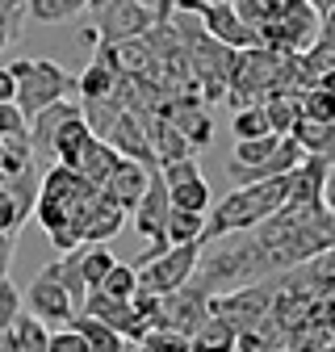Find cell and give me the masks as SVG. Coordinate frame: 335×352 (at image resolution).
Listing matches in <instances>:
<instances>
[{"label": "cell", "mask_w": 335, "mask_h": 352, "mask_svg": "<svg viewBox=\"0 0 335 352\" xmlns=\"http://www.w3.org/2000/svg\"><path fill=\"white\" fill-rule=\"evenodd\" d=\"M101 201V189L89 185L84 176H76L71 168H51L38 185V201H34V214L42 231L51 235V243L59 252H76L84 243V227Z\"/></svg>", "instance_id": "6da1fadb"}, {"label": "cell", "mask_w": 335, "mask_h": 352, "mask_svg": "<svg viewBox=\"0 0 335 352\" xmlns=\"http://www.w3.org/2000/svg\"><path fill=\"white\" fill-rule=\"evenodd\" d=\"M277 277L268 252L260 248L256 231H239V235H222V239H209L201 243V260H197V273H193V289H201L205 298H218L243 285H256Z\"/></svg>", "instance_id": "7a4b0ae2"}, {"label": "cell", "mask_w": 335, "mask_h": 352, "mask_svg": "<svg viewBox=\"0 0 335 352\" xmlns=\"http://www.w3.org/2000/svg\"><path fill=\"white\" fill-rule=\"evenodd\" d=\"M289 201V176H273V181H256V185H239L235 193L218 197L205 214V239H222V235H239V231H256Z\"/></svg>", "instance_id": "3957f363"}, {"label": "cell", "mask_w": 335, "mask_h": 352, "mask_svg": "<svg viewBox=\"0 0 335 352\" xmlns=\"http://www.w3.org/2000/svg\"><path fill=\"white\" fill-rule=\"evenodd\" d=\"M9 72L17 80V109L25 118H38L42 109H51L76 93V76L63 72L55 59H17L9 63Z\"/></svg>", "instance_id": "277c9868"}, {"label": "cell", "mask_w": 335, "mask_h": 352, "mask_svg": "<svg viewBox=\"0 0 335 352\" xmlns=\"http://www.w3.org/2000/svg\"><path fill=\"white\" fill-rule=\"evenodd\" d=\"M197 260H201V243H189V248H163V252H143L135 260V273H139V289L155 294V298H168L193 281L197 273Z\"/></svg>", "instance_id": "5b68a950"}, {"label": "cell", "mask_w": 335, "mask_h": 352, "mask_svg": "<svg viewBox=\"0 0 335 352\" xmlns=\"http://www.w3.org/2000/svg\"><path fill=\"white\" fill-rule=\"evenodd\" d=\"M281 289V277H268V281H256V285H243V289H231L222 298H209V315L227 319L239 336L251 331L268 311H273V298Z\"/></svg>", "instance_id": "8992f818"}, {"label": "cell", "mask_w": 335, "mask_h": 352, "mask_svg": "<svg viewBox=\"0 0 335 352\" xmlns=\"http://www.w3.org/2000/svg\"><path fill=\"white\" fill-rule=\"evenodd\" d=\"M21 306H25V315H34L38 323H47L51 331H55V327H67V323L80 315V306H76L71 294L63 289L55 264H47V269L30 281V289L21 294Z\"/></svg>", "instance_id": "52a82bcc"}, {"label": "cell", "mask_w": 335, "mask_h": 352, "mask_svg": "<svg viewBox=\"0 0 335 352\" xmlns=\"http://www.w3.org/2000/svg\"><path fill=\"white\" fill-rule=\"evenodd\" d=\"M93 34H97V47L101 42H130L143 38L155 25V9L151 5H135V0H93Z\"/></svg>", "instance_id": "ba28073f"}, {"label": "cell", "mask_w": 335, "mask_h": 352, "mask_svg": "<svg viewBox=\"0 0 335 352\" xmlns=\"http://www.w3.org/2000/svg\"><path fill=\"white\" fill-rule=\"evenodd\" d=\"M159 176H163V185H168V197H172V210L209 214L214 193H209L205 176H201V164H197L193 155H189V160H176V164H163Z\"/></svg>", "instance_id": "9c48e42d"}, {"label": "cell", "mask_w": 335, "mask_h": 352, "mask_svg": "<svg viewBox=\"0 0 335 352\" xmlns=\"http://www.w3.org/2000/svg\"><path fill=\"white\" fill-rule=\"evenodd\" d=\"M159 118H168L181 135H185V143L193 147V151H201V147H209V139H214V122H209V113H205V101L197 97V93H185V97H168L159 109H155Z\"/></svg>", "instance_id": "30bf717a"}, {"label": "cell", "mask_w": 335, "mask_h": 352, "mask_svg": "<svg viewBox=\"0 0 335 352\" xmlns=\"http://www.w3.org/2000/svg\"><path fill=\"white\" fill-rule=\"evenodd\" d=\"M205 319H209V298H205L201 289L185 285V289H176V294L159 298V323H155V327L181 331V336H197Z\"/></svg>", "instance_id": "8fae6325"}, {"label": "cell", "mask_w": 335, "mask_h": 352, "mask_svg": "<svg viewBox=\"0 0 335 352\" xmlns=\"http://www.w3.org/2000/svg\"><path fill=\"white\" fill-rule=\"evenodd\" d=\"M168 214H172V197H168V185H163L159 168H155V172H151V185H147V193H143V201L130 210V223H135V231H139L143 239H151L155 248H168V239H163Z\"/></svg>", "instance_id": "7c38bea8"}, {"label": "cell", "mask_w": 335, "mask_h": 352, "mask_svg": "<svg viewBox=\"0 0 335 352\" xmlns=\"http://www.w3.org/2000/svg\"><path fill=\"white\" fill-rule=\"evenodd\" d=\"M201 30L214 42H222L227 51H251V47H260V34L235 13V5H205L201 9Z\"/></svg>", "instance_id": "4fadbf2b"}, {"label": "cell", "mask_w": 335, "mask_h": 352, "mask_svg": "<svg viewBox=\"0 0 335 352\" xmlns=\"http://www.w3.org/2000/svg\"><path fill=\"white\" fill-rule=\"evenodd\" d=\"M97 59L117 76V80H143L151 76L155 67V55L143 38H130V42H101L97 47Z\"/></svg>", "instance_id": "5bb4252c"}, {"label": "cell", "mask_w": 335, "mask_h": 352, "mask_svg": "<svg viewBox=\"0 0 335 352\" xmlns=\"http://www.w3.org/2000/svg\"><path fill=\"white\" fill-rule=\"evenodd\" d=\"M151 172H155V168H143V164H135V160H117L113 176L105 181V197L130 214V210L143 201L147 185H151Z\"/></svg>", "instance_id": "9a60e30c"}, {"label": "cell", "mask_w": 335, "mask_h": 352, "mask_svg": "<svg viewBox=\"0 0 335 352\" xmlns=\"http://www.w3.org/2000/svg\"><path fill=\"white\" fill-rule=\"evenodd\" d=\"M117 151L109 147V143H101L97 135L89 139V143H84V151L76 155V164H71V172L76 176H84V181H89V185H97V189H105V181H109V176H113V168H117Z\"/></svg>", "instance_id": "2e32d148"}, {"label": "cell", "mask_w": 335, "mask_h": 352, "mask_svg": "<svg viewBox=\"0 0 335 352\" xmlns=\"http://www.w3.org/2000/svg\"><path fill=\"white\" fill-rule=\"evenodd\" d=\"M147 139H151V151H155V164H159V168L193 155V147L185 143V135H181V130L168 122V118H159V113L147 118Z\"/></svg>", "instance_id": "e0dca14e"}, {"label": "cell", "mask_w": 335, "mask_h": 352, "mask_svg": "<svg viewBox=\"0 0 335 352\" xmlns=\"http://www.w3.org/2000/svg\"><path fill=\"white\" fill-rule=\"evenodd\" d=\"M235 13L251 25V30H264V25H277L285 17H293L298 9H306V0H231Z\"/></svg>", "instance_id": "ac0fdd59"}, {"label": "cell", "mask_w": 335, "mask_h": 352, "mask_svg": "<svg viewBox=\"0 0 335 352\" xmlns=\"http://www.w3.org/2000/svg\"><path fill=\"white\" fill-rule=\"evenodd\" d=\"M71 118H80L76 101H59L51 109H42L38 118H30V143H34V151H51V139L59 135V126H67Z\"/></svg>", "instance_id": "d6986e66"}, {"label": "cell", "mask_w": 335, "mask_h": 352, "mask_svg": "<svg viewBox=\"0 0 335 352\" xmlns=\"http://www.w3.org/2000/svg\"><path fill=\"white\" fill-rule=\"evenodd\" d=\"M89 139H93V130H89V122H84V109H80V118H71L67 126H59V135L51 139V151H47V155H55L59 168H71L76 155L84 151V143H89Z\"/></svg>", "instance_id": "ffe728a7"}, {"label": "cell", "mask_w": 335, "mask_h": 352, "mask_svg": "<svg viewBox=\"0 0 335 352\" xmlns=\"http://www.w3.org/2000/svg\"><path fill=\"white\" fill-rule=\"evenodd\" d=\"M76 264H80V277H84V285H89V294H97L117 260H113V252L105 243H80L76 248Z\"/></svg>", "instance_id": "44dd1931"}, {"label": "cell", "mask_w": 335, "mask_h": 352, "mask_svg": "<svg viewBox=\"0 0 335 352\" xmlns=\"http://www.w3.org/2000/svg\"><path fill=\"white\" fill-rule=\"evenodd\" d=\"M235 348H239V331L218 315H209L201 331L189 336V352H235Z\"/></svg>", "instance_id": "7402d4cb"}, {"label": "cell", "mask_w": 335, "mask_h": 352, "mask_svg": "<svg viewBox=\"0 0 335 352\" xmlns=\"http://www.w3.org/2000/svg\"><path fill=\"white\" fill-rule=\"evenodd\" d=\"M122 223H126V210L113 206V201L105 197V189H101V201H97V210H93V218H89V227H84V243H105L109 235L122 231Z\"/></svg>", "instance_id": "603a6c76"}, {"label": "cell", "mask_w": 335, "mask_h": 352, "mask_svg": "<svg viewBox=\"0 0 335 352\" xmlns=\"http://www.w3.org/2000/svg\"><path fill=\"white\" fill-rule=\"evenodd\" d=\"M168 248H189L205 239V214H189V210H172L168 214V231H163Z\"/></svg>", "instance_id": "cb8c5ba5"}, {"label": "cell", "mask_w": 335, "mask_h": 352, "mask_svg": "<svg viewBox=\"0 0 335 352\" xmlns=\"http://www.w3.org/2000/svg\"><path fill=\"white\" fill-rule=\"evenodd\" d=\"M264 105V118H268V130L273 135H293L298 130V122H302V109H298V97H289V93H277V97H268V101H260Z\"/></svg>", "instance_id": "d4e9b609"}, {"label": "cell", "mask_w": 335, "mask_h": 352, "mask_svg": "<svg viewBox=\"0 0 335 352\" xmlns=\"http://www.w3.org/2000/svg\"><path fill=\"white\" fill-rule=\"evenodd\" d=\"M84 9H93V0H25V13L42 25H59V21H71L80 17Z\"/></svg>", "instance_id": "484cf974"}, {"label": "cell", "mask_w": 335, "mask_h": 352, "mask_svg": "<svg viewBox=\"0 0 335 352\" xmlns=\"http://www.w3.org/2000/svg\"><path fill=\"white\" fill-rule=\"evenodd\" d=\"M113 84H117V76H113L101 59H93L89 67H84V76L76 80V93H80L84 101H109V97H113Z\"/></svg>", "instance_id": "4316f807"}, {"label": "cell", "mask_w": 335, "mask_h": 352, "mask_svg": "<svg viewBox=\"0 0 335 352\" xmlns=\"http://www.w3.org/2000/svg\"><path fill=\"white\" fill-rule=\"evenodd\" d=\"M298 109H302V122H319V126H331L335 122V93L323 84L298 93Z\"/></svg>", "instance_id": "83f0119b"}, {"label": "cell", "mask_w": 335, "mask_h": 352, "mask_svg": "<svg viewBox=\"0 0 335 352\" xmlns=\"http://www.w3.org/2000/svg\"><path fill=\"white\" fill-rule=\"evenodd\" d=\"M71 327L89 340V352H122V344H126L117 331H109V327H105L101 319H93V315H76Z\"/></svg>", "instance_id": "f1b7e54d"}, {"label": "cell", "mask_w": 335, "mask_h": 352, "mask_svg": "<svg viewBox=\"0 0 335 352\" xmlns=\"http://www.w3.org/2000/svg\"><path fill=\"white\" fill-rule=\"evenodd\" d=\"M101 298H113V302H130L135 294H139V273H135V264H113L109 269V277L101 281V289H97Z\"/></svg>", "instance_id": "f546056e"}, {"label": "cell", "mask_w": 335, "mask_h": 352, "mask_svg": "<svg viewBox=\"0 0 335 352\" xmlns=\"http://www.w3.org/2000/svg\"><path fill=\"white\" fill-rule=\"evenodd\" d=\"M231 130H235V143L273 135V130H268V118H264V105H239L235 118H231Z\"/></svg>", "instance_id": "4dcf8cb0"}, {"label": "cell", "mask_w": 335, "mask_h": 352, "mask_svg": "<svg viewBox=\"0 0 335 352\" xmlns=\"http://www.w3.org/2000/svg\"><path fill=\"white\" fill-rule=\"evenodd\" d=\"M13 340H17V352H51V327L38 323L34 315H21L17 319Z\"/></svg>", "instance_id": "1f68e13d"}, {"label": "cell", "mask_w": 335, "mask_h": 352, "mask_svg": "<svg viewBox=\"0 0 335 352\" xmlns=\"http://www.w3.org/2000/svg\"><path fill=\"white\" fill-rule=\"evenodd\" d=\"M25 315V306H21V289L9 281V273L0 277V331H13L17 319Z\"/></svg>", "instance_id": "d6a6232c"}, {"label": "cell", "mask_w": 335, "mask_h": 352, "mask_svg": "<svg viewBox=\"0 0 335 352\" xmlns=\"http://www.w3.org/2000/svg\"><path fill=\"white\" fill-rule=\"evenodd\" d=\"M55 269H59V281H63V289L71 294V302H76V306L89 302V285H84V277H80L76 252H63V260H55Z\"/></svg>", "instance_id": "836d02e7"}, {"label": "cell", "mask_w": 335, "mask_h": 352, "mask_svg": "<svg viewBox=\"0 0 335 352\" xmlns=\"http://www.w3.org/2000/svg\"><path fill=\"white\" fill-rule=\"evenodd\" d=\"M30 135V118L17 109V101H5L0 105V139H21Z\"/></svg>", "instance_id": "e575fe53"}, {"label": "cell", "mask_w": 335, "mask_h": 352, "mask_svg": "<svg viewBox=\"0 0 335 352\" xmlns=\"http://www.w3.org/2000/svg\"><path fill=\"white\" fill-rule=\"evenodd\" d=\"M51 352H89V340H84L71 323L51 331Z\"/></svg>", "instance_id": "d590c367"}, {"label": "cell", "mask_w": 335, "mask_h": 352, "mask_svg": "<svg viewBox=\"0 0 335 352\" xmlns=\"http://www.w3.org/2000/svg\"><path fill=\"white\" fill-rule=\"evenodd\" d=\"M5 101H17V80H13L9 67H0V105Z\"/></svg>", "instance_id": "8d00e7d4"}, {"label": "cell", "mask_w": 335, "mask_h": 352, "mask_svg": "<svg viewBox=\"0 0 335 352\" xmlns=\"http://www.w3.org/2000/svg\"><path fill=\"white\" fill-rule=\"evenodd\" d=\"M17 25H21V17H5V13H0V51L17 38Z\"/></svg>", "instance_id": "74e56055"}, {"label": "cell", "mask_w": 335, "mask_h": 352, "mask_svg": "<svg viewBox=\"0 0 335 352\" xmlns=\"http://www.w3.org/2000/svg\"><path fill=\"white\" fill-rule=\"evenodd\" d=\"M13 243H17V235H0V277H5L9 260H13Z\"/></svg>", "instance_id": "f35d334b"}, {"label": "cell", "mask_w": 335, "mask_h": 352, "mask_svg": "<svg viewBox=\"0 0 335 352\" xmlns=\"http://www.w3.org/2000/svg\"><path fill=\"white\" fill-rule=\"evenodd\" d=\"M176 5H181V0H151V9H155V21H168Z\"/></svg>", "instance_id": "ab89813d"}, {"label": "cell", "mask_w": 335, "mask_h": 352, "mask_svg": "<svg viewBox=\"0 0 335 352\" xmlns=\"http://www.w3.org/2000/svg\"><path fill=\"white\" fill-rule=\"evenodd\" d=\"M21 9H25V0H0V13L5 17H21Z\"/></svg>", "instance_id": "60d3db41"}, {"label": "cell", "mask_w": 335, "mask_h": 352, "mask_svg": "<svg viewBox=\"0 0 335 352\" xmlns=\"http://www.w3.org/2000/svg\"><path fill=\"white\" fill-rule=\"evenodd\" d=\"M306 5H310V9H314L319 17H327V13L335 9V0H306Z\"/></svg>", "instance_id": "b9f144b4"}, {"label": "cell", "mask_w": 335, "mask_h": 352, "mask_svg": "<svg viewBox=\"0 0 335 352\" xmlns=\"http://www.w3.org/2000/svg\"><path fill=\"white\" fill-rule=\"evenodd\" d=\"M0 352H17V340H13V331H0Z\"/></svg>", "instance_id": "7bdbcfd3"}, {"label": "cell", "mask_w": 335, "mask_h": 352, "mask_svg": "<svg viewBox=\"0 0 335 352\" xmlns=\"http://www.w3.org/2000/svg\"><path fill=\"white\" fill-rule=\"evenodd\" d=\"M122 352H143V348L139 344H122Z\"/></svg>", "instance_id": "ee69618b"}, {"label": "cell", "mask_w": 335, "mask_h": 352, "mask_svg": "<svg viewBox=\"0 0 335 352\" xmlns=\"http://www.w3.org/2000/svg\"><path fill=\"white\" fill-rule=\"evenodd\" d=\"M205 5H231V0H205Z\"/></svg>", "instance_id": "f6af8a7d"}, {"label": "cell", "mask_w": 335, "mask_h": 352, "mask_svg": "<svg viewBox=\"0 0 335 352\" xmlns=\"http://www.w3.org/2000/svg\"><path fill=\"white\" fill-rule=\"evenodd\" d=\"M135 5H151V0H135Z\"/></svg>", "instance_id": "bcb514c9"}, {"label": "cell", "mask_w": 335, "mask_h": 352, "mask_svg": "<svg viewBox=\"0 0 335 352\" xmlns=\"http://www.w3.org/2000/svg\"><path fill=\"white\" fill-rule=\"evenodd\" d=\"M277 352H289V348H277Z\"/></svg>", "instance_id": "7dc6e473"}]
</instances>
